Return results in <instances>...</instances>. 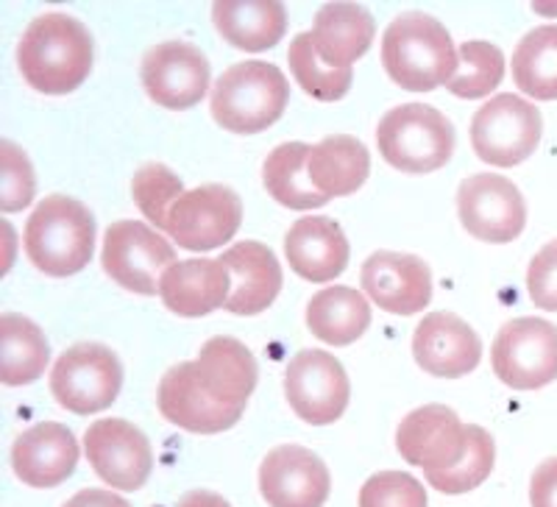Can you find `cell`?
<instances>
[{
    "mask_svg": "<svg viewBox=\"0 0 557 507\" xmlns=\"http://www.w3.org/2000/svg\"><path fill=\"white\" fill-rule=\"evenodd\" d=\"M17 64L26 84L42 96H67L92 71V37L82 20L70 14H42L17 45Z\"/></svg>",
    "mask_w": 557,
    "mask_h": 507,
    "instance_id": "1",
    "label": "cell"
},
{
    "mask_svg": "<svg viewBox=\"0 0 557 507\" xmlns=\"http://www.w3.org/2000/svg\"><path fill=\"white\" fill-rule=\"evenodd\" d=\"M457 51L449 32L424 12H407L382 37V64L407 92H432L457 73Z\"/></svg>",
    "mask_w": 557,
    "mask_h": 507,
    "instance_id": "2",
    "label": "cell"
},
{
    "mask_svg": "<svg viewBox=\"0 0 557 507\" xmlns=\"http://www.w3.org/2000/svg\"><path fill=\"white\" fill-rule=\"evenodd\" d=\"M23 246L45 276H73L92 260L96 218L76 198L48 196L28 218Z\"/></svg>",
    "mask_w": 557,
    "mask_h": 507,
    "instance_id": "3",
    "label": "cell"
},
{
    "mask_svg": "<svg viewBox=\"0 0 557 507\" xmlns=\"http://www.w3.org/2000/svg\"><path fill=\"white\" fill-rule=\"evenodd\" d=\"M290 84L276 64H232L212 87V118L232 134H260L285 114Z\"/></svg>",
    "mask_w": 557,
    "mask_h": 507,
    "instance_id": "4",
    "label": "cell"
},
{
    "mask_svg": "<svg viewBox=\"0 0 557 507\" xmlns=\"http://www.w3.org/2000/svg\"><path fill=\"white\" fill-rule=\"evenodd\" d=\"M382 159L396 171H441L455 153V126L446 114L426 103H401L376 126Z\"/></svg>",
    "mask_w": 557,
    "mask_h": 507,
    "instance_id": "5",
    "label": "cell"
},
{
    "mask_svg": "<svg viewBox=\"0 0 557 507\" xmlns=\"http://www.w3.org/2000/svg\"><path fill=\"white\" fill-rule=\"evenodd\" d=\"M544 134V118L530 101L513 92L491 98L471 121L474 153L496 168L521 165L535 153Z\"/></svg>",
    "mask_w": 557,
    "mask_h": 507,
    "instance_id": "6",
    "label": "cell"
},
{
    "mask_svg": "<svg viewBox=\"0 0 557 507\" xmlns=\"http://www.w3.org/2000/svg\"><path fill=\"white\" fill-rule=\"evenodd\" d=\"M123 387V366L101 343H76L57 360L51 371L53 399L76 416L101 412L117 399Z\"/></svg>",
    "mask_w": 557,
    "mask_h": 507,
    "instance_id": "7",
    "label": "cell"
},
{
    "mask_svg": "<svg viewBox=\"0 0 557 507\" xmlns=\"http://www.w3.org/2000/svg\"><path fill=\"white\" fill-rule=\"evenodd\" d=\"M103 271L137 296H157L168 268L176 265V248L157 228L139 221H117L103 235Z\"/></svg>",
    "mask_w": 557,
    "mask_h": 507,
    "instance_id": "8",
    "label": "cell"
},
{
    "mask_svg": "<svg viewBox=\"0 0 557 507\" xmlns=\"http://www.w3.org/2000/svg\"><path fill=\"white\" fill-rule=\"evenodd\" d=\"M494 374L513 391H535L557 380V326L544 318H516L491 349Z\"/></svg>",
    "mask_w": 557,
    "mask_h": 507,
    "instance_id": "9",
    "label": "cell"
},
{
    "mask_svg": "<svg viewBox=\"0 0 557 507\" xmlns=\"http://www.w3.org/2000/svg\"><path fill=\"white\" fill-rule=\"evenodd\" d=\"M243 223V201L232 187L203 184L187 190L168 215V235L187 251H215L237 235Z\"/></svg>",
    "mask_w": 557,
    "mask_h": 507,
    "instance_id": "10",
    "label": "cell"
},
{
    "mask_svg": "<svg viewBox=\"0 0 557 507\" xmlns=\"http://www.w3.org/2000/svg\"><path fill=\"white\" fill-rule=\"evenodd\" d=\"M285 396L298 419L326 426L346 412L351 385L346 368L330 351L305 349L287 362Z\"/></svg>",
    "mask_w": 557,
    "mask_h": 507,
    "instance_id": "11",
    "label": "cell"
},
{
    "mask_svg": "<svg viewBox=\"0 0 557 507\" xmlns=\"http://www.w3.org/2000/svg\"><path fill=\"white\" fill-rule=\"evenodd\" d=\"M469 426L444 405H424L407 412L396 430L399 455L410 466L424 469V474H441L460 466L469 452Z\"/></svg>",
    "mask_w": 557,
    "mask_h": 507,
    "instance_id": "12",
    "label": "cell"
},
{
    "mask_svg": "<svg viewBox=\"0 0 557 507\" xmlns=\"http://www.w3.org/2000/svg\"><path fill=\"white\" fill-rule=\"evenodd\" d=\"M457 212L469 235L485 243H510L524 232L527 207L519 187L496 173H476L457 190Z\"/></svg>",
    "mask_w": 557,
    "mask_h": 507,
    "instance_id": "13",
    "label": "cell"
},
{
    "mask_svg": "<svg viewBox=\"0 0 557 507\" xmlns=\"http://www.w3.org/2000/svg\"><path fill=\"white\" fill-rule=\"evenodd\" d=\"M84 452L98 477L114 491H139L153 471L148 437L123 419H103L87 426Z\"/></svg>",
    "mask_w": 557,
    "mask_h": 507,
    "instance_id": "14",
    "label": "cell"
},
{
    "mask_svg": "<svg viewBox=\"0 0 557 507\" xmlns=\"http://www.w3.org/2000/svg\"><path fill=\"white\" fill-rule=\"evenodd\" d=\"M209 59L190 42H162L143 57V87L159 107L182 112L209 92Z\"/></svg>",
    "mask_w": 557,
    "mask_h": 507,
    "instance_id": "15",
    "label": "cell"
},
{
    "mask_svg": "<svg viewBox=\"0 0 557 507\" xmlns=\"http://www.w3.org/2000/svg\"><path fill=\"white\" fill-rule=\"evenodd\" d=\"M260 491L271 507H323L332 477L315 452L305 446H276L260 466Z\"/></svg>",
    "mask_w": 557,
    "mask_h": 507,
    "instance_id": "16",
    "label": "cell"
},
{
    "mask_svg": "<svg viewBox=\"0 0 557 507\" xmlns=\"http://www.w3.org/2000/svg\"><path fill=\"white\" fill-rule=\"evenodd\" d=\"M362 293L380 310L393 316H416L432 301V273L421 257L376 251L362 262Z\"/></svg>",
    "mask_w": 557,
    "mask_h": 507,
    "instance_id": "17",
    "label": "cell"
},
{
    "mask_svg": "<svg viewBox=\"0 0 557 507\" xmlns=\"http://www.w3.org/2000/svg\"><path fill=\"white\" fill-rule=\"evenodd\" d=\"M412 357L426 374L460 380L480 366L482 341L462 318L451 312H432L416 326Z\"/></svg>",
    "mask_w": 557,
    "mask_h": 507,
    "instance_id": "18",
    "label": "cell"
},
{
    "mask_svg": "<svg viewBox=\"0 0 557 507\" xmlns=\"http://www.w3.org/2000/svg\"><path fill=\"white\" fill-rule=\"evenodd\" d=\"M78 463L76 435L59 421L32 426L14 441L12 469L32 489H57Z\"/></svg>",
    "mask_w": 557,
    "mask_h": 507,
    "instance_id": "19",
    "label": "cell"
},
{
    "mask_svg": "<svg viewBox=\"0 0 557 507\" xmlns=\"http://www.w3.org/2000/svg\"><path fill=\"white\" fill-rule=\"evenodd\" d=\"M157 405L171 424L196 432V435H218V432L232 430L243 416V410L218 405L215 399L203 394V387L196 380V371H193V362H178L162 376Z\"/></svg>",
    "mask_w": 557,
    "mask_h": 507,
    "instance_id": "20",
    "label": "cell"
},
{
    "mask_svg": "<svg viewBox=\"0 0 557 507\" xmlns=\"http://www.w3.org/2000/svg\"><path fill=\"white\" fill-rule=\"evenodd\" d=\"M198 385L209 399L232 410L246 412L248 396L257 387V360L235 337H212L193 360Z\"/></svg>",
    "mask_w": 557,
    "mask_h": 507,
    "instance_id": "21",
    "label": "cell"
},
{
    "mask_svg": "<svg viewBox=\"0 0 557 507\" xmlns=\"http://www.w3.org/2000/svg\"><path fill=\"white\" fill-rule=\"evenodd\" d=\"M232 273V296L226 310L235 316H260L282 290V268L273 251L257 240L237 243L218 257Z\"/></svg>",
    "mask_w": 557,
    "mask_h": 507,
    "instance_id": "22",
    "label": "cell"
},
{
    "mask_svg": "<svg viewBox=\"0 0 557 507\" xmlns=\"http://www.w3.org/2000/svg\"><path fill=\"white\" fill-rule=\"evenodd\" d=\"M159 296L171 312L182 318L209 316L226 307L232 296V273L221 260H182L168 268L159 282Z\"/></svg>",
    "mask_w": 557,
    "mask_h": 507,
    "instance_id": "23",
    "label": "cell"
},
{
    "mask_svg": "<svg viewBox=\"0 0 557 507\" xmlns=\"http://www.w3.org/2000/svg\"><path fill=\"white\" fill-rule=\"evenodd\" d=\"M285 257L301 280L332 282L348 265V240L332 218H301L287 232Z\"/></svg>",
    "mask_w": 557,
    "mask_h": 507,
    "instance_id": "24",
    "label": "cell"
},
{
    "mask_svg": "<svg viewBox=\"0 0 557 507\" xmlns=\"http://www.w3.org/2000/svg\"><path fill=\"white\" fill-rule=\"evenodd\" d=\"M376 23L366 7L357 3H326L318 9L312 42L318 57L337 71H351V64L366 57L374 42Z\"/></svg>",
    "mask_w": 557,
    "mask_h": 507,
    "instance_id": "25",
    "label": "cell"
},
{
    "mask_svg": "<svg viewBox=\"0 0 557 507\" xmlns=\"http://www.w3.org/2000/svg\"><path fill=\"white\" fill-rule=\"evenodd\" d=\"M215 28L237 51L260 53L278 45L287 32V12L273 0H221L212 7Z\"/></svg>",
    "mask_w": 557,
    "mask_h": 507,
    "instance_id": "26",
    "label": "cell"
},
{
    "mask_svg": "<svg viewBox=\"0 0 557 507\" xmlns=\"http://www.w3.org/2000/svg\"><path fill=\"white\" fill-rule=\"evenodd\" d=\"M307 173H310V182L323 196H351L368 182L371 157H368V148L357 137L337 134V137H326L318 146H312Z\"/></svg>",
    "mask_w": 557,
    "mask_h": 507,
    "instance_id": "27",
    "label": "cell"
},
{
    "mask_svg": "<svg viewBox=\"0 0 557 507\" xmlns=\"http://www.w3.org/2000/svg\"><path fill=\"white\" fill-rule=\"evenodd\" d=\"M371 326L366 296L346 285L323 287L307 305V330L330 346H348Z\"/></svg>",
    "mask_w": 557,
    "mask_h": 507,
    "instance_id": "28",
    "label": "cell"
},
{
    "mask_svg": "<svg viewBox=\"0 0 557 507\" xmlns=\"http://www.w3.org/2000/svg\"><path fill=\"white\" fill-rule=\"evenodd\" d=\"M51 360V346L45 332L23 316L0 318V380L3 385H32L45 374Z\"/></svg>",
    "mask_w": 557,
    "mask_h": 507,
    "instance_id": "29",
    "label": "cell"
},
{
    "mask_svg": "<svg viewBox=\"0 0 557 507\" xmlns=\"http://www.w3.org/2000/svg\"><path fill=\"white\" fill-rule=\"evenodd\" d=\"M310 151L312 148L307 143H285L273 148L262 165L265 190L287 210H315L330 201V196H323L310 182V173H307Z\"/></svg>",
    "mask_w": 557,
    "mask_h": 507,
    "instance_id": "30",
    "label": "cell"
},
{
    "mask_svg": "<svg viewBox=\"0 0 557 507\" xmlns=\"http://www.w3.org/2000/svg\"><path fill=\"white\" fill-rule=\"evenodd\" d=\"M513 82L535 101L557 98V26L532 28L513 51Z\"/></svg>",
    "mask_w": 557,
    "mask_h": 507,
    "instance_id": "31",
    "label": "cell"
},
{
    "mask_svg": "<svg viewBox=\"0 0 557 507\" xmlns=\"http://www.w3.org/2000/svg\"><path fill=\"white\" fill-rule=\"evenodd\" d=\"M287 62H290V73L301 84V89H305L307 96L318 98V101H341L351 89V82H355V73L337 71V67H332V64H326L318 57L312 32L298 34L293 39L290 51H287Z\"/></svg>",
    "mask_w": 557,
    "mask_h": 507,
    "instance_id": "32",
    "label": "cell"
},
{
    "mask_svg": "<svg viewBox=\"0 0 557 507\" xmlns=\"http://www.w3.org/2000/svg\"><path fill=\"white\" fill-rule=\"evenodd\" d=\"M460 64H457V73L446 89L457 98H485L491 96L496 87L505 78V53L491 42H462L460 51Z\"/></svg>",
    "mask_w": 557,
    "mask_h": 507,
    "instance_id": "33",
    "label": "cell"
},
{
    "mask_svg": "<svg viewBox=\"0 0 557 507\" xmlns=\"http://www.w3.org/2000/svg\"><path fill=\"white\" fill-rule=\"evenodd\" d=\"M469 452H466V457L460 460V466H455V469L449 471H441V474H426V482H430L435 491H441V494H469V491L480 489L482 482L491 477V471H494V437L487 435L482 426H469Z\"/></svg>",
    "mask_w": 557,
    "mask_h": 507,
    "instance_id": "34",
    "label": "cell"
},
{
    "mask_svg": "<svg viewBox=\"0 0 557 507\" xmlns=\"http://www.w3.org/2000/svg\"><path fill=\"white\" fill-rule=\"evenodd\" d=\"M132 196L137 201L139 212L148 218L157 228L168 232V215L173 203L184 196V184L168 165L148 162L139 168L132 178Z\"/></svg>",
    "mask_w": 557,
    "mask_h": 507,
    "instance_id": "35",
    "label": "cell"
},
{
    "mask_svg": "<svg viewBox=\"0 0 557 507\" xmlns=\"http://www.w3.org/2000/svg\"><path fill=\"white\" fill-rule=\"evenodd\" d=\"M360 507H426V491L407 471H380L362 485Z\"/></svg>",
    "mask_w": 557,
    "mask_h": 507,
    "instance_id": "36",
    "label": "cell"
},
{
    "mask_svg": "<svg viewBox=\"0 0 557 507\" xmlns=\"http://www.w3.org/2000/svg\"><path fill=\"white\" fill-rule=\"evenodd\" d=\"M0 162H3V173H0V210L3 212H20L28 207L37 190L34 182L32 162L14 143H0Z\"/></svg>",
    "mask_w": 557,
    "mask_h": 507,
    "instance_id": "37",
    "label": "cell"
},
{
    "mask_svg": "<svg viewBox=\"0 0 557 507\" xmlns=\"http://www.w3.org/2000/svg\"><path fill=\"white\" fill-rule=\"evenodd\" d=\"M527 290L532 305L546 312H557V240L546 243L530 262Z\"/></svg>",
    "mask_w": 557,
    "mask_h": 507,
    "instance_id": "38",
    "label": "cell"
},
{
    "mask_svg": "<svg viewBox=\"0 0 557 507\" xmlns=\"http://www.w3.org/2000/svg\"><path fill=\"white\" fill-rule=\"evenodd\" d=\"M532 507H557V457H549L535 469L530 482Z\"/></svg>",
    "mask_w": 557,
    "mask_h": 507,
    "instance_id": "39",
    "label": "cell"
},
{
    "mask_svg": "<svg viewBox=\"0 0 557 507\" xmlns=\"http://www.w3.org/2000/svg\"><path fill=\"white\" fill-rule=\"evenodd\" d=\"M64 507H132L123 496L112 494V491H101V489H87L78 491L73 499L64 502Z\"/></svg>",
    "mask_w": 557,
    "mask_h": 507,
    "instance_id": "40",
    "label": "cell"
},
{
    "mask_svg": "<svg viewBox=\"0 0 557 507\" xmlns=\"http://www.w3.org/2000/svg\"><path fill=\"white\" fill-rule=\"evenodd\" d=\"M176 507H232V505H228L223 496L209 494V491H193V494H184Z\"/></svg>",
    "mask_w": 557,
    "mask_h": 507,
    "instance_id": "41",
    "label": "cell"
}]
</instances>
